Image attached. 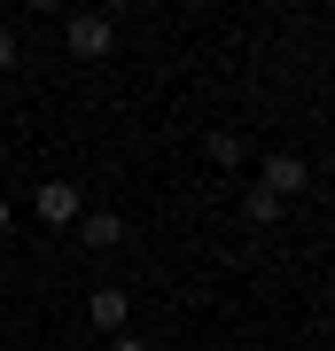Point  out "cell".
<instances>
[{
	"label": "cell",
	"mask_w": 335,
	"mask_h": 351,
	"mask_svg": "<svg viewBox=\"0 0 335 351\" xmlns=\"http://www.w3.org/2000/svg\"><path fill=\"white\" fill-rule=\"evenodd\" d=\"M304 180H312V164H304V156H265V195H281V203H288Z\"/></svg>",
	"instance_id": "cell-3"
},
{
	"label": "cell",
	"mask_w": 335,
	"mask_h": 351,
	"mask_svg": "<svg viewBox=\"0 0 335 351\" xmlns=\"http://www.w3.org/2000/svg\"><path fill=\"white\" fill-rule=\"evenodd\" d=\"M110 351H149V343H140V336H117V343H110Z\"/></svg>",
	"instance_id": "cell-9"
},
{
	"label": "cell",
	"mask_w": 335,
	"mask_h": 351,
	"mask_svg": "<svg viewBox=\"0 0 335 351\" xmlns=\"http://www.w3.org/2000/svg\"><path fill=\"white\" fill-rule=\"evenodd\" d=\"M39 219L47 226H78L86 219V195H78L71 180H47V188H39Z\"/></svg>",
	"instance_id": "cell-2"
},
{
	"label": "cell",
	"mask_w": 335,
	"mask_h": 351,
	"mask_svg": "<svg viewBox=\"0 0 335 351\" xmlns=\"http://www.w3.org/2000/svg\"><path fill=\"white\" fill-rule=\"evenodd\" d=\"M203 156H211V164H219V172H234V164H249V141H242V133H226V125H219L211 141H203Z\"/></svg>",
	"instance_id": "cell-6"
},
{
	"label": "cell",
	"mask_w": 335,
	"mask_h": 351,
	"mask_svg": "<svg viewBox=\"0 0 335 351\" xmlns=\"http://www.w3.org/2000/svg\"><path fill=\"white\" fill-rule=\"evenodd\" d=\"M78 234H86V250H117V242H125V219H117V211H86Z\"/></svg>",
	"instance_id": "cell-5"
},
{
	"label": "cell",
	"mask_w": 335,
	"mask_h": 351,
	"mask_svg": "<svg viewBox=\"0 0 335 351\" xmlns=\"http://www.w3.org/2000/svg\"><path fill=\"white\" fill-rule=\"evenodd\" d=\"M242 211H249V226H273V219H281V195H265V188H249V195H242Z\"/></svg>",
	"instance_id": "cell-7"
},
{
	"label": "cell",
	"mask_w": 335,
	"mask_h": 351,
	"mask_svg": "<svg viewBox=\"0 0 335 351\" xmlns=\"http://www.w3.org/2000/svg\"><path fill=\"white\" fill-rule=\"evenodd\" d=\"M0 71H16V24H0Z\"/></svg>",
	"instance_id": "cell-8"
},
{
	"label": "cell",
	"mask_w": 335,
	"mask_h": 351,
	"mask_svg": "<svg viewBox=\"0 0 335 351\" xmlns=\"http://www.w3.org/2000/svg\"><path fill=\"white\" fill-rule=\"evenodd\" d=\"M62 47H71L78 63H101V55L117 47V24H110V16H101V8H78L71 24H62Z\"/></svg>",
	"instance_id": "cell-1"
},
{
	"label": "cell",
	"mask_w": 335,
	"mask_h": 351,
	"mask_svg": "<svg viewBox=\"0 0 335 351\" xmlns=\"http://www.w3.org/2000/svg\"><path fill=\"white\" fill-rule=\"evenodd\" d=\"M0 226H8V203H0Z\"/></svg>",
	"instance_id": "cell-10"
},
{
	"label": "cell",
	"mask_w": 335,
	"mask_h": 351,
	"mask_svg": "<svg viewBox=\"0 0 335 351\" xmlns=\"http://www.w3.org/2000/svg\"><path fill=\"white\" fill-rule=\"evenodd\" d=\"M86 313H94L101 336H117V328L133 320V297H125V289H94V304H86Z\"/></svg>",
	"instance_id": "cell-4"
}]
</instances>
